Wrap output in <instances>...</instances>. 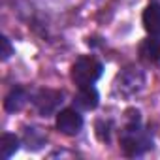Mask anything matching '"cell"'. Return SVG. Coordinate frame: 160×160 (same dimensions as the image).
Wrapping results in <instances>:
<instances>
[{"label": "cell", "mask_w": 160, "mask_h": 160, "mask_svg": "<svg viewBox=\"0 0 160 160\" xmlns=\"http://www.w3.org/2000/svg\"><path fill=\"white\" fill-rule=\"evenodd\" d=\"M138 115L130 124H126V128L122 130V136H121V147H122L126 156H139L152 145L147 132L139 126V117Z\"/></svg>", "instance_id": "cell-1"}, {"label": "cell", "mask_w": 160, "mask_h": 160, "mask_svg": "<svg viewBox=\"0 0 160 160\" xmlns=\"http://www.w3.org/2000/svg\"><path fill=\"white\" fill-rule=\"evenodd\" d=\"M102 72L104 66L94 57H79L72 66V81L77 87H89L102 77Z\"/></svg>", "instance_id": "cell-2"}, {"label": "cell", "mask_w": 160, "mask_h": 160, "mask_svg": "<svg viewBox=\"0 0 160 160\" xmlns=\"http://www.w3.org/2000/svg\"><path fill=\"white\" fill-rule=\"evenodd\" d=\"M83 128V117L75 108H66L57 113V130L66 136H75Z\"/></svg>", "instance_id": "cell-3"}, {"label": "cell", "mask_w": 160, "mask_h": 160, "mask_svg": "<svg viewBox=\"0 0 160 160\" xmlns=\"http://www.w3.org/2000/svg\"><path fill=\"white\" fill-rule=\"evenodd\" d=\"M34 108L38 109V113L42 117H49L51 113L57 111V108L62 104V92L58 91H51V89H42L36 96H34Z\"/></svg>", "instance_id": "cell-4"}, {"label": "cell", "mask_w": 160, "mask_h": 160, "mask_svg": "<svg viewBox=\"0 0 160 160\" xmlns=\"http://www.w3.org/2000/svg\"><path fill=\"white\" fill-rule=\"evenodd\" d=\"M100 102V94L98 91L89 85V87H79V92L73 96V106L77 109H83V111H91L98 106Z\"/></svg>", "instance_id": "cell-5"}, {"label": "cell", "mask_w": 160, "mask_h": 160, "mask_svg": "<svg viewBox=\"0 0 160 160\" xmlns=\"http://www.w3.org/2000/svg\"><path fill=\"white\" fill-rule=\"evenodd\" d=\"M141 21H143V27H145V30H147L151 36H156V34H160V4H156V2H151V4H149L145 10H143Z\"/></svg>", "instance_id": "cell-6"}, {"label": "cell", "mask_w": 160, "mask_h": 160, "mask_svg": "<svg viewBox=\"0 0 160 160\" xmlns=\"http://www.w3.org/2000/svg\"><path fill=\"white\" fill-rule=\"evenodd\" d=\"M27 102H28V92H27V89H23V87H13V89L8 92L6 100H4V108H6V111H19V109L25 108Z\"/></svg>", "instance_id": "cell-7"}, {"label": "cell", "mask_w": 160, "mask_h": 160, "mask_svg": "<svg viewBox=\"0 0 160 160\" xmlns=\"http://www.w3.org/2000/svg\"><path fill=\"white\" fill-rule=\"evenodd\" d=\"M139 53H141V58H145L149 62H154V64H160V34L147 38L141 43Z\"/></svg>", "instance_id": "cell-8"}, {"label": "cell", "mask_w": 160, "mask_h": 160, "mask_svg": "<svg viewBox=\"0 0 160 160\" xmlns=\"http://www.w3.org/2000/svg\"><path fill=\"white\" fill-rule=\"evenodd\" d=\"M19 149V139L13 134H2L0 138V158L2 160H10Z\"/></svg>", "instance_id": "cell-9"}, {"label": "cell", "mask_w": 160, "mask_h": 160, "mask_svg": "<svg viewBox=\"0 0 160 160\" xmlns=\"http://www.w3.org/2000/svg\"><path fill=\"white\" fill-rule=\"evenodd\" d=\"M2 47H4V49H2V60H8V58L13 55V47H12V43H10V40H8L6 36L2 38Z\"/></svg>", "instance_id": "cell-10"}]
</instances>
